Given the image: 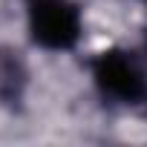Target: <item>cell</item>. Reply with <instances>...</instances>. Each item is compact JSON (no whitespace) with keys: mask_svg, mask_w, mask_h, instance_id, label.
<instances>
[{"mask_svg":"<svg viewBox=\"0 0 147 147\" xmlns=\"http://www.w3.org/2000/svg\"><path fill=\"white\" fill-rule=\"evenodd\" d=\"M144 52H147V32H144Z\"/></svg>","mask_w":147,"mask_h":147,"instance_id":"cell-4","label":"cell"},{"mask_svg":"<svg viewBox=\"0 0 147 147\" xmlns=\"http://www.w3.org/2000/svg\"><path fill=\"white\" fill-rule=\"evenodd\" d=\"M92 84L98 95L118 107H136L147 101V75L138 58L121 46L104 49L90 61Z\"/></svg>","mask_w":147,"mask_h":147,"instance_id":"cell-1","label":"cell"},{"mask_svg":"<svg viewBox=\"0 0 147 147\" xmlns=\"http://www.w3.org/2000/svg\"><path fill=\"white\" fill-rule=\"evenodd\" d=\"M26 29L35 46L46 52H69L81 40L84 18L72 0H29Z\"/></svg>","mask_w":147,"mask_h":147,"instance_id":"cell-2","label":"cell"},{"mask_svg":"<svg viewBox=\"0 0 147 147\" xmlns=\"http://www.w3.org/2000/svg\"><path fill=\"white\" fill-rule=\"evenodd\" d=\"M141 3H144V6H147V0H141Z\"/></svg>","mask_w":147,"mask_h":147,"instance_id":"cell-5","label":"cell"},{"mask_svg":"<svg viewBox=\"0 0 147 147\" xmlns=\"http://www.w3.org/2000/svg\"><path fill=\"white\" fill-rule=\"evenodd\" d=\"M29 87V69L20 58V52L0 46V104L3 107H20Z\"/></svg>","mask_w":147,"mask_h":147,"instance_id":"cell-3","label":"cell"}]
</instances>
